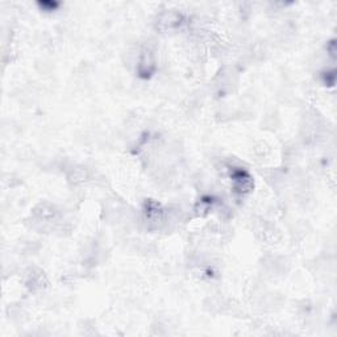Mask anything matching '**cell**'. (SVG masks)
I'll list each match as a JSON object with an SVG mask.
<instances>
[{
  "label": "cell",
  "mask_w": 337,
  "mask_h": 337,
  "mask_svg": "<svg viewBox=\"0 0 337 337\" xmlns=\"http://www.w3.org/2000/svg\"><path fill=\"white\" fill-rule=\"evenodd\" d=\"M154 68V62L153 57H152V53L149 50L142 51V56H141L140 65H138V70H140L141 75L144 77H148L149 74H152Z\"/></svg>",
  "instance_id": "cell-1"
},
{
  "label": "cell",
  "mask_w": 337,
  "mask_h": 337,
  "mask_svg": "<svg viewBox=\"0 0 337 337\" xmlns=\"http://www.w3.org/2000/svg\"><path fill=\"white\" fill-rule=\"evenodd\" d=\"M180 22V15L175 12H167L163 13L162 16L159 17L158 20V26L159 29H169V28H173L177 24Z\"/></svg>",
  "instance_id": "cell-2"
}]
</instances>
